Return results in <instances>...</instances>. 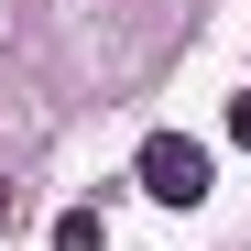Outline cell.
<instances>
[{
    "label": "cell",
    "mask_w": 251,
    "mask_h": 251,
    "mask_svg": "<svg viewBox=\"0 0 251 251\" xmlns=\"http://www.w3.org/2000/svg\"><path fill=\"white\" fill-rule=\"evenodd\" d=\"M131 186H142L153 207H197V197H207V142H186V131H142Z\"/></svg>",
    "instance_id": "obj_1"
},
{
    "label": "cell",
    "mask_w": 251,
    "mask_h": 251,
    "mask_svg": "<svg viewBox=\"0 0 251 251\" xmlns=\"http://www.w3.org/2000/svg\"><path fill=\"white\" fill-rule=\"evenodd\" d=\"M55 251H109V219H99V207H66V219H55Z\"/></svg>",
    "instance_id": "obj_2"
},
{
    "label": "cell",
    "mask_w": 251,
    "mask_h": 251,
    "mask_svg": "<svg viewBox=\"0 0 251 251\" xmlns=\"http://www.w3.org/2000/svg\"><path fill=\"white\" fill-rule=\"evenodd\" d=\"M229 142H251V99H229Z\"/></svg>",
    "instance_id": "obj_3"
},
{
    "label": "cell",
    "mask_w": 251,
    "mask_h": 251,
    "mask_svg": "<svg viewBox=\"0 0 251 251\" xmlns=\"http://www.w3.org/2000/svg\"><path fill=\"white\" fill-rule=\"evenodd\" d=\"M11 219H22V186H0V229H11Z\"/></svg>",
    "instance_id": "obj_4"
}]
</instances>
